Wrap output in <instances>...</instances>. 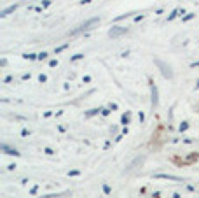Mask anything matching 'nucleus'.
<instances>
[{"label": "nucleus", "mask_w": 199, "mask_h": 198, "mask_svg": "<svg viewBox=\"0 0 199 198\" xmlns=\"http://www.w3.org/2000/svg\"><path fill=\"white\" fill-rule=\"evenodd\" d=\"M16 7H18V5H11V7H7V9H4L2 12H0V16H2V18H4V16H7V14H11V12H14V11H16Z\"/></svg>", "instance_id": "nucleus-7"}, {"label": "nucleus", "mask_w": 199, "mask_h": 198, "mask_svg": "<svg viewBox=\"0 0 199 198\" xmlns=\"http://www.w3.org/2000/svg\"><path fill=\"white\" fill-rule=\"evenodd\" d=\"M66 48H68V44H65V46H59V48H56V54L58 53H61L63 49H66Z\"/></svg>", "instance_id": "nucleus-9"}, {"label": "nucleus", "mask_w": 199, "mask_h": 198, "mask_svg": "<svg viewBox=\"0 0 199 198\" xmlns=\"http://www.w3.org/2000/svg\"><path fill=\"white\" fill-rule=\"evenodd\" d=\"M192 18H194V14H192V12H190V14H187V16H185V18H183V21H189V19H192Z\"/></svg>", "instance_id": "nucleus-13"}, {"label": "nucleus", "mask_w": 199, "mask_h": 198, "mask_svg": "<svg viewBox=\"0 0 199 198\" xmlns=\"http://www.w3.org/2000/svg\"><path fill=\"white\" fill-rule=\"evenodd\" d=\"M124 33H127V28H124V27H112L110 32H108V37L110 39H117V37H121Z\"/></svg>", "instance_id": "nucleus-3"}, {"label": "nucleus", "mask_w": 199, "mask_h": 198, "mask_svg": "<svg viewBox=\"0 0 199 198\" xmlns=\"http://www.w3.org/2000/svg\"><path fill=\"white\" fill-rule=\"evenodd\" d=\"M129 118H131V116H129V112H126V114L122 116V123H124V125H127V123H129Z\"/></svg>", "instance_id": "nucleus-8"}, {"label": "nucleus", "mask_w": 199, "mask_h": 198, "mask_svg": "<svg viewBox=\"0 0 199 198\" xmlns=\"http://www.w3.org/2000/svg\"><path fill=\"white\" fill-rule=\"evenodd\" d=\"M178 12H180V11H173V12H171V14H169V16H168V19H169V21H171V19H173V18H176V14H178Z\"/></svg>", "instance_id": "nucleus-10"}, {"label": "nucleus", "mask_w": 199, "mask_h": 198, "mask_svg": "<svg viewBox=\"0 0 199 198\" xmlns=\"http://www.w3.org/2000/svg\"><path fill=\"white\" fill-rule=\"evenodd\" d=\"M94 114H98V111H96V109H93V111H89V112H87V116H94Z\"/></svg>", "instance_id": "nucleus-14"}, {"label": "nucleus", "mask_w": 199, "mask_h": 198, "mask_svg": "<svg viewBox=\"0 0 199 198\" xmlns=\"http://www.w3.org/2000/svg\"><path fill=\"white\" fill-rule=\"evenodd\" d=\"M2 151H4V152H7L9 156H18V154H19V152H18L16 149H11V147H9V146H5V144L2 146Z\"/></svg>", "instance_id": "nucleus-6"}, {"label": "nucleus", "mask_w": 199, "mask_h": 198, "mask_svg": "<svg viewBox=\"0 0 199 198\" xmlns=\"http://www.w3.org/2000/svg\"><path fill=\"white\" fill-rule=\"evenodd\" d=\"M25 58H28V60H35V58H38V56H35V54H26Z\"/></svg>", "instance_id": "nucleus-15"}, {"label": "nucleus", "mask_w": 199, "mask_h": 198, "mask_svg": "<svg viewBox=\"0 0 199 198\" xmlns=\"http://www.w3.org/2000/svg\"><path fill=\"white\" fill-rule=\"evenodd\" d=\"M38 60H47V53H42V54H38Z\"/></svg>", "instance_id": "nucleus-12"}, {"label": "nucleus", "mask_w": 199, "mask_h": 198, "mask_svg": "<svg viewBox=\"0 0 199 198\" xmlns=\"http://www.w3.org/2000/svg\"><path fill=\"white\" fill-rule=\"evenodd\" d=\"M103 189H105V193H107V195H110V188H108V186H107V184H105V186H103Z\"/></svg>", "instance_id": "nucleus-17"}, {"label": "nucleus", "mask_w": 199, "mask_h": 198, "mask_svg": "<svg viewBox=\"0 0 199 198\" xmlns=\"http://www.w3.org/2000/svg\"><path fill=\"white\" fill-rule=\"evenodd\" d=\"M187 128H189L187 123H182V125H180V131H183V130H187Z\"/></svg>", "instance_id": "nucleus-11"}, {"label": "nucleus", "mask_w": 199, "mask_h": 198, "mask_svg": "<svg viewBox=\"0 0 199 198\" xmlns=\"http://www.w3.org/2000/svg\"><path fill=\"white\" fill-rule=\"evenodd\" d=\"M197 88H199V81H197Z\"/></svg>", "instance_id": "nucleus-18"}, {"label": "nucleus", "mask_w": 199, "mask_h": 198, "mask_svg": "<svg viewBox=\"0 0 199 198\" xmlns=\"http://www.w3.org/2000/svg\"><path fill=\"white\" fill-rule=\"evenodd\" d=\"M157 179H169V181H178L182 182V177H176V175H169V174H157Z\"/></svg>", "instance_id": "nucleus-5"}, {"label": "nucleus", "mask_w": 199, "mask_h": 198, "mask_svg": "<svg viewBox=\"0 0 199 198\" xmlns=\"http://www.w3.org/2000/svg\"><path fill=\"white\" fill-rule=\"evenodd\" d=\"M150 93H152V107H156L159 103V98H157V88L152 81H150Z\"/></svg>", "instance_id": "nucleus-4"}, {"label": "nucleus", "mask_w": 199, "mask_h": 198, "mask_svg": "<svg viewBox=\"0 0 199 198\" xmlns=\"http://www.w3.org/2000/svg\"><path fill=\"white\" fill-rule=\"evenodd\" d=\"M82 58V54H75V56H72V61H75V60H80Z\"/></svg>", "instance_id": "nucleus-16"}, {"label": "nucleus", "mask_w": 199, "mask_h": 198, "mask_svg": "<svg viewBox=\"0 0 199 198\" xmlns=\"http://www.w3.org/2000/svg\"><path fill=\"white\" fill-rule=\"evenodd\" d=\"M100 23V19L98 18H93V19H87V21H84L82 25H79L72 33L74 35H77V33H82V32H87V30H91V27H94V25H98Z\"/></svg>", "instance_id": "nucleus-1"}, {"label": "nucleus", "mask_w": 199, "mask_h": 198, "mask_svg": "<svg viewBox=\"0 0 199 198\" xmlns=\"http://www.w3.org/2000/svg\"><path fill=\"white\" fill-rule=\"evenodd\" d=\"M156 65L161 69V74H163L166 79H173V70H171L169 65H166V63H164V61H161V60H156Z\"/></svg>", "instance_id": "nucleus-2"}]
</instances>
